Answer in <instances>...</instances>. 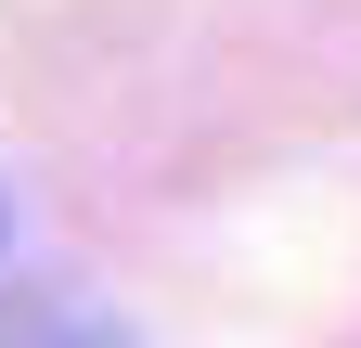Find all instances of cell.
<instances>
[{
  "mask_svg": "<svg viewBox=\"0 0 361 348\" xmlns=\"http://www.w3.org/2000/svg\"><path fill=\"white\" fill-rule=\"evenodd\" d=\"M0 348H116V335H104V323H39V335H26V323H13Z\"/></svg>",
  "mask_w": 361,
  "mask_h": 348,
  "instance_id": "6da1fadb",
  "label": "cell"
}]
</instances>
